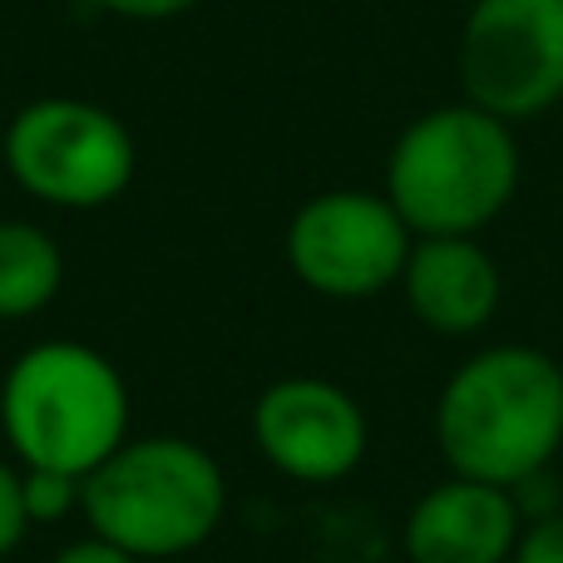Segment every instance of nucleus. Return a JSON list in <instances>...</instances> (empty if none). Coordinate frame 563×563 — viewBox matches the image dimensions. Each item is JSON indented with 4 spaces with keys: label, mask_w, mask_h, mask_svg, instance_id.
Listing matches in <instances>:
<instances>
[{
    "label": "nucleus",
    "mask_w": 563,
    "mask_h": 563,
    "mask_svg": "<svg viewBox=\"0 0 563 563\" xmlns=\"http://www.w3.org/2000/svg\"><path fill=\"white\" fill-rule=\"evenodd\" d=\"M435 445L450 475L519 489L563 450V366L539 346H489L445 380Z\"/></svg>",
    "instance_id": "f257e3e1"
},
{
    "label": "nucleus",
    "mask_w": 563,
    "mask_h": 563,
    "mask_svg": "<svg viewBox=\"0 0 563 563\" xmlns=\"http://www.w3.org/2000/svg\"><path fill=\"white\" fill-rule=\"evenodd\" d=\"M515 188V124L470 99L410 119L386 164V198L416 238H475L505 213Z\"/></svg>",
    "instance_id": "f03ea898"
},
{
    "label": "nucleus",
    "mask_w": 563,
    "mask_h": 563,
    "mask_svg": "<svg viewBox=\"0 0 563 563\" xmlns=\"http://www.w3.org/2000/svg\"><path fill=\"white\" fill-rule=\"evenodd\" d=\"M0 426L25 470L89 479L129 440V386L104 351L40 341L5 371Z\"/></svg>",
    "instance_id": "7ed1b4c3"
},
{
    "label": "nucleus",
    "mask_w": 563,
    "mask_h": 563,
    "mask_svg": "<svg viewBox=\"0 0 563 563\" xmlns=\"http://www.w3.org/2000/svg\"><path fill=\"white\" fill-rule=\"evenodd\" d=\"M89 534L129 549L134 559H178L208 544L223 525L228 479L203 445L184 435L124 440L79 499Z\"/></svg>",
    "instance_id": "20e7f679"
},
{
    "label": "nucleus",
    "mask_w": 563,
    "mask_h": 563,
    "mask_svg": "<svg viewBox=\"0 0 563 563\" xmlns=\"http://www.w3.org/2000/svg\"><path fill=\"white\" fill-rule=\"evenodd\" d=\"M139 164L134 134L89 99H35L5 129V168L49 208H104L129 188Z\"/></svg>",
    "instance_id": "39448f33"
},
{
    "label": "nucleus",
    "mask_w": 563,
    "mask_h": 563,
    "mask_svg": "<svg viewBox=\"0 0 563 563\" xmlns=\"http://www.w3.org/2000/svg\"><path fill=\"white\" fill-rule=\"evenodd\" d=\"M460 85L505 124L559 109L563 0H475L460 30Z\"/></svg>",
    "instance_id": "423d86ee"
},
{
    "label": "nucleus",
    "mask_w": 563,
    "mask_h": 563,
    "mask_svg": "<svg viewBox=\"0 0 563 563\" xmlns=\"http://www.w3.org/2000/svg\"><path fill=\"white\" fill-rule=\"evenodd\" d=\"M416 233L396 213L386 194L366 188H331L291 213L287 223V267L317 297L361 301L396 287Z\"/></svg>",
    "instance_id": "0eeeda50"
},
{
    "label": "nucleus",
    "mask_w": 563,
    "mask_h": 563,
    "mask_svg": "<svg viewBox=\"0 0 563 563\" xmlns=\"http://www.w3.org/2000/svg\"><path fill=\"white\" fill-rule=\"evenodd\" d=\"M253 440L263 460L301 485L346 479L366 460L371 426L351 390L317 376H287L257 396Z\"/></svg>",
    "instance_id": "6e6552de"
},
{
    "label": "nucleus",
    "mask_w": 563,
    "mask_h": 563,
    "mask_svg": "<svg viewBox=\"0 0 563 563\" xmlns=\"http://www.w3.org/2000/svg\"><path fill=\"white\" fill-rule=\"evenodd\" d=\"M525 539L515 489L485 479H445L426 489L406 519L410 563H509Z\"/></svg>",
    "instance_id": "1a4fd4ad"
},
{
    "label": "nucleus",
    "mask_w": 563,
    "mask_h": 563,
    "mask_svg": "<svg viewBox=\"0 0 563 563\" xmlns=\"http://www.w3.org/2000/svg\"><path fill=\"white\" fill-rule=\"evenodd\" d=\"M400 291L416 321L440 336H475L495 321L505 277L475 238H416L400 273Z\"/></svg>",
    "instance_id": "9d476101"
},
{
    "label": "nucleus",
    "mask_w": 563,
    "mask_h": 563,
    "mask_svg": "<svg viewBox=\"0 0 563 563\" xmlns=\"http://www.w3.org/2000/svg\"><path fill=\"white\" fill-rule=\"evenodd\" d=\"M59 282H65V257H59L55 238L35 223H0V321L35 317L55 301Z\"/></svg>",
    "instance_id": "9b49d317"
},
{
    "label": "nucleus",
    "mask_w": 563,
    "mask_h": 563,
    "mask_svg": "<svg viewBox=\"0 0 563 563\" xmlns=\"http://www.w3.org/2000/svg\"><path fill=\"white\" fill-rule=\"evenodd\" d=\"M20 489H25L30 525H59L85 499V479L59 475V470H20Z\"/></svg>",
    "instance_id": "f8f14e48"
},
{
    "label": "nucleus",
    "mask_w": 563,
    "mask_h": 563,
    "mask_svg": "<svg viewBox=\"0 0 563 563\" xmlns=\"http://www.w3.org/2000/svg\"><path fill=\"white\" fill-rule=\"evenodd\" d=\"M30 529V515H25V489H20V470H10L0 460V559H10L20 549Z\"/></svg>",
    "instance_id": "ddd939ff"
},
{
    "label": "nucleus",
    "mask_w": 563,
    "mask_h": 563,
    "mask_svg": "<svg viewBox=\"0 0 563 563\" xmlns=\"http://www.w3.org/2000/svg\"><path fill=\"white\" fill-rule=\"evenodd\" d=\"M509 563H563V509L539 515L534 525L525 529V539H519Z\"/></svg>",
    "instance_id": "4468645a"
},
{
    "label": "nucleus",
    "mask_w": 563,
    "mask_h": 563,
    "mask_svg": "<svg viewBox=\"0 0 563 563\" xmlns=\"http://www.w3.org/2000/svg\"><path fill=\"white\" fill-rule=\"evenodd\" d=\"M55 563H144V559H134L129 549H119V544H109V539L89 534V539H75V544L59 549Z\"/></svg>",
    "instance_id": "2eb2a0df"
},
{
    "label": "nucleus",
    "mask_w": 563,
    "mask_h": 563,
    "mask_svg": "<svg viewBox=\"0 0 563 563\" xmlns=\"http://www.w3.org/2000/svg\"><path fill=\"white\" fill-rule=\"evenodd\" d=\"M99 5L124 20H174V15H188L194 5H203V0H99Z\"/></svg>",
    "instance_id": "dca6fc26"
},
{
    "label": "nucleus",
    "mask_w": 563,
    "mask_h": 563,
    "mask_svg": "<svg viewBox=\"0 0 563 563\" xmlns=\"http://www.w3.org/2000/svg\"><path fill=\"white\" fill-rule=\"evenodd\" d=\"M559 114H563V99H559Z\"/></svg>",
    "instance_id": "f3484780"
}]
</instances>
